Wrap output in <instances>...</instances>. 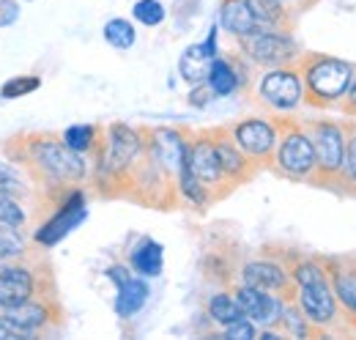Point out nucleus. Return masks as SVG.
<instances>
[{
  "label": "nucleus",
  "instance_id": "2eb2a0df",
  "mask_svg": "<svg viewBox=\"0 0 356 340\" xmlns=\"http://www.w3.org/2000/svg\"><path fill=\"white\" fill-rule=\"evenodd\" d=\"M145 137V148L148 154L176 178L178 168L184 162L186 154V143H189V132L186 127H140Z\"/></svg>",
  "mask_w": 356,
  "mask_h": 340
},
{
  "label": "nucleus",
  "instance_id": "423d86ee",
  "mask_svg": "<svg viewBox=\"0 0 356 340\" xmlns=\"http://www.w3.org/2000/svg\"><path fill=\"white\" fill-rule=\"evenodd\" d=\"M305 127L310 132L312 148H315V173L307 184L334 190L343 154H346V127L343 121H332V118H310L305 121Z\"/></svg>",
  "mask_w": 356,
  "mask_h": 340
},
{
  "label": "nucleus",
  "instance_id": "6ab92c4d",
  "mask_svg": "<svg viewBox=\"0 0 356 340\" xmlns=\"http://www.w3.org/2000/svg\"><path fill=\"white\" fill-rule=\"evenodd\" d=\"M247 8L252 11L255 22L261 28H271V31H285V33H293L296 31V22L299 17L282 3V0H244Z\"/></svg>",
  "mask_w": 356,
  "mask_h": 340
},
{
  "label": "nucleus",
  "instance_id": "9d476101",
  "mask_svg": "<svg viewBox=\"0 0 356 340\" xmlns=\"http://www.w3.org/2000/svg\"><path fill=\"white\" fill-rule=\"evenodd\" d=\"M238 283L268 291V294L285 299V302H293V297H296V283L291 277L285 255H280V258L261 255V258H252V261L241 263L238 266Z\"/></svg>",
  "mask_w": 356,
  "mask_h": 340
},
{
  "label": "nucleus",
  "instance_id": "1a4fd4ad",
  "mask_svg": "<svg viewBox=\"0 0 356 340\" xmlns=\"http://www.w3.org/2000/svg\"><path fill=\"white\" fill-rule=\"evenodd\" d=\"M238 52L258 69H274V66H291L299 61L302 47L296 44L293 33L285 31H271V28H261L252 36L236 39Z\"/></svg>",
  "mask_w": 356,
  "mask_h": 340
},
{
  "label": "nucleus",
  "instance_id": "f257e3e1",
  "mask_svg": "<svg viewBox=\"0 0 356 340\" xmlns=\"http://www.w3.org/2000/svg\"><path fill=\"white\" fill-rule=\"evenodd\" d=\"M6 154L14 168L28 173L36 195L55 206L90 176L86 154L72 151L55 132H22L6 143Z\"/></svg>",
  "mask_w": 356,
  "mask_h": 340
},
{
  "label": "nucleus",
  "instance_id": "f03ea898",
  "mask_svg": "<svg viewBox=\"0 0 356 340\" xmlns=\"http://www.w3.org/2000/svg\"><path fill=\"white\" fill-rule=\"evenodd\" d=\"M288 269L291 277L296 283V307L305 313V318L310 321L315 330H321L323 335L329 330H343V316H340V304L334 299L329 275L318 258H305V255H288Z\"/></svg>",
  "mask_w": 356,
  "mask_h": 340
},
{
  "label": "nucleus",
  "instance_id": "7ed1b4c3",
  "mask_svg": "<svg viewBox=\"0 0 356 340\" xmlns=\"http://www.w3.org/2000/svg\"><path fill=\"white\" fill-rule=\"evenodd\" d=\"M296 66L302 75L305 105L312 110H337L356 72V63L323 52H302Z\"/></svg>",
  "mask_w": 356,
  "mask_h": 340
},
{
  "label": "nucleus",
  "instance_id": "393cba45",
  "mask_svg": "<svg viewBox=\"0 0 356 340\" xmlns=\"http://www.w3.org/2000/svg\"><path fill=\"white\" fill-rule=\"evenodd\" d=\"M206 313H209V318H211L217 327H227V324H233V321H238V318H247L230 291H217V294H211V297H209V304H206Z\"/></svg>",
  "mask_w": 356,
  "mask_h": 340
},
{
  "label": "nucleus",
  "instance_id": "f704fd0d",
  "mask_svg": "<svg viewBox=\"0 0 356 340\" xmlns=\"http://www.w3.org/2000/svg\"><path fill=\"white\" fill-rule=\"evenodd\" d=\"M337 110H340L346 118H356V72H354L351 85H348V91H346V96H343L340 105H337Z\"/></svg>",
  "mask_w": 356,
  "mask_h": 340
},
{
  "label": "nucleus",
  "instance_id": "a211bd4d",
  "mask_svg": "<svg viewBox=\"0 0 356 340\" xmlns=\"http://www.w3.org/2000/svg\"><path fill=\"white\" fill-rule=\"evenodd\" d=\"M217 25L233 39H244V36H252L255 31H261V25L255 22V17L244 0H220Z\"/></svg>",
  "mask_w": 356,
  "mask_h": 340
},
{
  "label": "nucleus",
  "instance_id": "aec40b11",
  "mask_svg": "<svg viewBox=\"0 0 356 340\" xmlns=\"http://www.w3.org/2000/svg\"><path fill=\"white\" fill-rule=\"evenodd\" d=\"M343 127H346V154L334 181V192L356 198V118H346Z\"/></svg>",
  "mask_w": 356,
  "mask_h": 340
},
{
  "label": "nucleus",
  "instance_id": "e433bc0d",
  "mask_svg": "<svg viewBox=\"0 0 356 340\" xmlns=\"http://www.w3.org/2000/svg\"><path fill=\"white\" fill-rule=\"evenodd\" d=\"M282 3H285V6H288V8H291V11L296 14V17H299V14H305V11H310L312 6H318L321 0H282Z\"/></svg>",
  "mask_w": 356,
  "mask_h": 340
},
{
  "label": "nucleus",
  "instance_id": "7c9ffc66",
  "mask_svg": "<svg viewBox=\"0 0 356 340\" xmlns=\"http://www.w3.org/2000/svg\"><path fill=\"white\" fill-rule=\"evenodd\" d=\"M42 88V77L39 75H19V77H11L0 85V96L3 99H19V96H28L33 91Z\"/></svg>",
  "mask_w": 356,
  "mask_h": 340
},
{
  "label": "nucleus",
  "instance_id": "2f4dec72",
  "mask_svg": "<svg viewBox=\"0 0 356 340\" xmlns=\"http://www.w3.org/2000/svg\"><path fill=\"white\" fill-rule=\"evenodd\" d=\"M222 338L225 340H252L258 338V324H252L250 318H238L233 324L222 327Z\"/></svg>",
  "mask_w": 356,
  "mask_h": 340
},
{
  "label": "nucleus",
  "instance_id": "4468645a",
  "mask_svg": "<svg viewBox=\"0 0 356 340\" xmlns=\"http://www.w3.org/2000/svg\"><path fill=\"white\" fill-rule=\"evenodd\" d=\"M321 263L340 304L346 332H356V255H326L321 258Z\"/></svg>",
  "mask_w": 356,
  "mask_h": 340
},
{
  "label": "nucleus",
  "instance_id": "c85d7f7f",
  "mask_svg": "<svg viewBox=\"0 0 356 340\" xmlns=\"http://www.w3.org/2000/svg\"><path fill=\"white\" fill-rule=\"evenodd\" d=\"M0 190L11 192V195L19 198V201H25V198L33 195V187L17 173L14 165H8V162H0Z\"/></svg>",
  "mask_w": 356,
  "mask_h": 340
},
{
  "label": "nucleus",
  "instance_id": "473e14b6",
  "mask_svg": "<svg viewBox=\"0 0 356 340\" xmlns=\"http://www.w3.org/2000/svg\"><path fill=\"white\" fill-rule=\"evenodd\" d=\"M217 96H214V91L209 88V83H197V85H192V91H189V105L192 107H206L209 102H214Z\"/></svg>",
  "mask_w": 356,
  "mask_h": 340
},
{
  "label": "nucleus",
  "instance_id": "b1692460",
  "mask_svg": "<svg viewBox=\"0 0 356 340\" xmlns=\"http://www.w3.org/2000/svg\"><path fill=\"white\" fill-rule=\"evenodd\" d=\"M33 253L28 247V236L22 228L17 225H3L0 222V266L3 263H11V261H22Z\"/></svg>",
  "mask_w": 356,
  "mask_h": 340
},
{
  "label": "nucleus",
  "instance_id": "20e7f679",
  "mask_svg": "<svg viewBox=\"0 0 356 340\" xmlns=\"http://www.w3.org/2000/svg\"><path fill=\"white\" fill-rule=\"evenodd\" d=\"M274 124H277V146H274L268 170L288 181L307 184L315 173V148L305 121L282 113V116H274Z\"/></svg>",
  "mask_w": 356,
  "mask_h": 340
},
{
  "label": "nucleus",
  "instance_id": "5701e85b",
  "mask_svg": "<svg viewBox=\"0 0 356 340\" xmlns=\"http://www.w3.org/2000/svg\"><path fill=\"white\" fill-rule=\"evenodd\" d=\"M118 288V297H115V313L121 316V318H132L134 313H140L143 310V304L148 302V286H145V280L143 277H134L129 275L121 286H115Z\"/></svg>",
  "mask_w": 356,
  "mask_h": 340
},
{
  "label": "nucleus",
  "instance_id": "0eeeda50",
  "mask_svg": "<svg viewBox=\"0 0 356 340\" xmlns=\"http://www.w3.org/2000/svg\"><path fill=\"white\" fill-rule=\"evenodd\" d=\"M184 162L192 170V176L206 187V192L211 195V203L225 201L236 190L222 173V165H220V157H217V148H214V140H211L209 129H192L189 132Z\"/></svg>",
  "mask_w": 356,
  "mask_h": 340
},
{
  "label": "nucleus",
  "instance_id": "412c9836",
  "mask_svg": "<svg viewBox=\"0 0 356 340\" xmlns=\"http://www.w3.org/2000/svg\"><path fill=\"white\" fill-rule=\"evenodd\" d=\"M211 61H214V55L203 47V42L189 44V47L181 52V61H178V75H181V80L189 85L206 83L209 69H211Z\"/></svg>",
  "mask_w": 356,
  "mask_h": 340
},
{
  "label": "nucleus",
  "instance_id": "39448f33",
  "mask_svg": "<svg viewBox=\"0 0 356 340\" xmlns=\"http://www.w3.org/2000/svg\"><path fill=\"white\" fill-rule=\"evenodd\" d=\"M55 272L44 253H31L22 261L0 266V310L17 307L42 294H55Z\"/></svg>",
  "mask_w": 356,
  "mask_h": 340
},
{
  "label": "nucleus",
  "instance_id": "4be33fe9",
  "mask_svg": "<svg viewBox=\"0 0 356 340\" xmlns=\"http://www.w3.org/2000/svg\"><path fill=\"white\" fill-rule=\"evenodd\" d=\"M129 263L140 277H159L165 266V247L154 239H140V245L129 255Z\"/></svg>",
  "mask_w": 356,
  "mask_h": 340
},
{
  "label": "nucleus",
  "instance_id": "dca6fc26",
  "mask_svg": "<svg viewBox=\"0 0 356 340\" xmlns=\"http://www.w3.org/2000/svg\"><path fill=\"white\" fill-rule=\"evenodd\" d=\"M211 140H214V148H217V157H220V165H222V173L227 176V181L238 190L241 184H247V181H252L261 168L238 148V143L233 140V134H230V129L227 124L222 127H211Z\"/></svg>",
  "mask_w": 356,
  "mask_h": 340
},
{
  "label": "nucleus",
  "instance_id": "c9c22d12",
  "mask_svg": "<svg viewBox=\"0 0 356 340\" xmlns=\"http://www.w3.org/2000/svg\"><path fill=\"white\" fill-rule=\"evenodd\" d=\"M19 20V3L17 0H0V28H8Z\"/></svg>",
  "mask_w": 356,
  "mask_h": 340
},
{
  "label": "nucleus",
  "instance_id": "9b49d317",
  "mask_svg": "<svg viewBox=\"0 0 356 340\" xmlns=\"http://www.w3.org/2000/svg\"><path fill=\"white\" fill-rule=\"evenodd\" d=\"M88 217V206H86V192L80 187L69 190L60 201H58V209L52 212L49 219L42 222V228H36L33 233V245L42 247V250H49L55 247L58 242H63L74 228H80Z\"/></svg>",
  "mask_w": 356,
  "mask_h": 340
},
{
  "label": "nucleus",
  "instance_id": "ddd939ff",
  "mask_svg": "<svg viewBox=\"0 0 356 340\" xmlns=\"http://www.w3.org/2000/svg\"><path fill=\"white\" fill-rule=\"evenodd\" d=\"M0 313L8 321H14L17 327H22L25 332H31L33 338H44L47 332H52L63 324V307H60L58 291L33 297L22 302V304H17V307H6Z\"/></svg>",
  "mask_w": 356,
  "mask_h": 340
},
{
  "label": "nucleus",
  "instance_id": "f8f14e48",
  "mask_svg": "<svg viewBox=\"0 0 356 340\" xmlns=\"http://www.w3.org/2000/svg\"><path fill=\"white\" fill-rule=\"evenodd\" d=\"M233 140L238 143V148L258 165V168H268L274 146H277V124L268 116H247L238 118L233 124H227Z\"/></svg>",
  "mask_w": 356,
  "mask_h": 340
},
{
  "label": "nucleus",
  "instance_id": "c756f323",
  "mask_svg": "<svg viewBox=\"0 0 356 340\" xmlns=\"http://www.w3.org/2000/svg\"><path fill=\"white\" fill-rule=\"evenodd\" d=\"M132 17L145 28H159L168 17V8L159 0H137L132 8Z\"/></svg>",
  "mask_w": 356,
  "mask_h": 340
},
{
  "label": "nucleus",
  "instance_id": "cd10ccee",
  "mask_svg": "<svg viewBox=\"0 0 356 340\" xmlns=\"http://www.w3.org/2000/svg\"><path fill=\"white\" fill-rule=\"evenodd\" d=\"M0 222L3 225H17V228L28 225L25 203L19 198H14L11 192H6V190H0Z\"/></svg>",
  "mask_w": 356,
  "mask_h": 340
},
{
  "label": "nucleus",
  "instance_id": "a878e982",
  "mask_svg": "<svg viewBox=\"0 0 356 340\" xmlns=\"http://www.w3.org/2000/svg\"><path fill=\"white\" fill-rule=\"evenodd\" d=\"M99 137H102V127H93V124H74V127H69L60 132V140H63L72 151L86 154V157L93 154Z\"/></svg>",
  "mask_w": 356,
  "mask_h": 340
},
{
  "label": "nucleus",
  "instance_id": "6e6552de",
  "mask_svg": "<svg viewBox=\"0 0 356 340\" xmlns=\"http://www.w3.org/2000/svg\"><path fill=\"white\" fill-rule=\"evenodd\" d=\"M255 102H261L274 116L299 110L305 105V88H302L299 66L291 63V66L264 69V75L255 83Z\"/></svg>",
  "mask_w": 356,
  "mask_h": 340
},
{
  "label": "nucleus",
  "instance_id": "bb28decb",
  "mask_svg": "<svg viewBox=\"0 0 356 340\" xmlns=\"http://www.w3.org/2000/svg\"><path fill=\"white\" fill-rule=\"evenodd\" d=\"M102 36H104V42L110 44L113 49H121V52L132 49L134 42H137V31H134V25L129 22V20H124V17H113V20H107Z\"/></svg>",
  "mask_w": 356,
  "mask_h": 340
},
{
  "label": "nucleus",
  "instance_id": "f3484780",
  "mask_svg": "<svg viewBox=\"0 0 356 340\" xmlns=\"http://www.w3.org/2000/svg\"><path fill=\"white\" fill-rule=\"evenodd\" d=\"M230 294L236 297L241 313L258 324V330H274L280 316H282V307H285V299L274 297L268 291H261V288H252V286H244V283H233L230 286Z\"/></svg>",
  "mask_w": 356,
  "mask_h": 340
},
{
  "label": "nucleus",
  "instance_id": "72a5a7b5",
  "mask_svg": "<svg viewBox=\"0 0 356 340\" xmlns=\"http://www.w3.org/2000/svg\"><path fill=\"white\" fill-rule=\"evenodd\" d=\"M0 340H33V335L25 332L22 327H17L14 321H8V318L0 313Z\"/></svg>",
  "mask_w": 356,
  "mask_h": 340
}]
</instances>
